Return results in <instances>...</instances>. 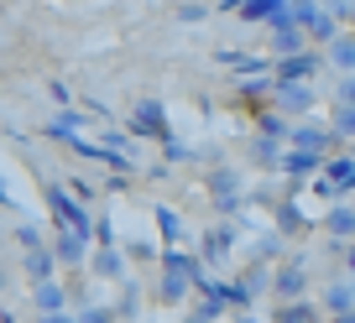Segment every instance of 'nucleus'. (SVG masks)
Segmentation results:
<instances>
[{
	"label": "nucleus",
	"instance_id": "412c9836",
	"mask_svg": "<svg viewBox=\"0 0 355 323\" xmlns=\"http://www.w3.org/2000/svg\"><path fill=\"white\" fill-rule=\"evenodd\" d=\"M329 136H334V146H355V104H334L329 110Z\"/></svg>",
	"mask_w": 355,
	"mask_h": 323
},
{
	"label": "nucleus",
	"instance_id": "c03bdc74",
	"mask_svg": "<svg viewBox=\"0 0 355 323\" xmlns=\"http://www.w3.org/2000/svg\"><path fill=\"white\" fill-rule=\"evenodd\" d=\"M183 323H204V318H193V313H189V318H183Z\"/></svg>",
	"mask_w": 355,
	"mask_h": 323
},
{
	"label": "nucleus",
	"instance_id": "f3484780",
	"mask_svg": "<svg viewBox=\"0 0 355 323\" xmlns=\"http://www.w3.org/2000/svg\"><path fill=\"white\" fill-rule=\"evenodd\" d=\"M220 63L230 68L235 78H256V73H272V63H266L261 53H235V47H225V53H220Z\"/></svg>",
	"mask_w": 355,
	"mask_h": 323
},
{
	"label": "nucleus",
	"instance_id": "423d86ee",
	"mask_svg": "<svg viewBox=\"0 0 355 323\" xmlns=\"http://www.w3.org/2000/svg\"><path fill=\"white\" fill-rule=\"evenodd\" d=\"M235 240H241V230H235L230 219L209 224V230H204V240H199V261H204V266H225V261H230V250H235Z\"/></svg>",
	"mask_w": 355,
	"mask_h": 323
},
{
	"label": "nucleus",
	"instance_id": "2f4dec72",
	"mask_svg": "<svg viewBox=\"0 0 355 323\" xmlns=\"http://www.w3.org/2000/svg\"><path fill=\"white\" fill-rule=\"evenodd\" d=\"M16 240H21V250H42V246H47V234L37 230V224H21V230H16Z\"/></svg>",
	"mask_w": 355,
	"mask_h": 323
},
{
	"label": "nucleus",
	"instance_id": "393cba45",
	"mask_svg": "<svg viewBox=\"0 0 355 323\" xmlns=\"http://www.w3.org/2000/svg\"><path fill=\"white\" fill-rule=\"evenodd\" d=\"M324 313L313 308L309 297H298V302H277V308H272V323H319Z\"/></svg>",
	"mask_w": 355,
	"mask_h": 323
},
{
	"label": "nucleus",
	"instance_id": "e433bc0d",
	"mask_svg": "<svg viewBox=\"0 0 355 323\" xmlns=\"http://www.w3.org/2000/svg\"><path fill=\"white\" fill-rule=\"evenodd\" d=\"M345 277L355 282V240H350V246H345Z\"/></svg>",
	"mask_w": 355,
	"mask_h": 323
},
{
	"label": "nucleus",
	"instance_id": "4468645a",
	"mask_svg": "<svg viewBox=\"0 0 355 323\" xmlns=\"http://www.w3.org/2000/svg\"><path fill=\"white\" fill-rule=\"evenodd\" d=\"M324 68H334V78L355 73V32H340L329 47H324Z\"/></svg>",
	"mask_w": 355,
	"mask_h": 323
},
{
	"label": "nucleus",
	"instance_id": "1a4fd4ad",
	"mask_svg": "<svg viewBox=\"0 0 355 323\" xmlns=\"http://www.w3.org/2000/svg\"><path fill=\"white\" fill-rule=\"evenodd\" d=\"M272 230H277L282 240H303V234L313 230V219L298 209V199H277L272 203Z\"/></svg>",
	"mask_w": 355,
	"mask_h": 323
},
{
	"label": "nucleus",
	"instance_id": "9d476101",
	"mask_svg": "<svg viewBox=\"0 0 355 323\" xmlns=\"http://www.w3.org/2000/svg\"><path fill=\"white\" fill-rule=\"evenodd\" d=\"M288 146H293V151H313V156H329L334 136H329V125H313V120H293V131H288Z\"/></svg>",
	"mask_w": 355,
	"mask_h": 323
},
{
	"label": "nucleus",
	"instance_id": "72a5a7b5",
	"mask_svg": "<svg viewBox=\"0 0 355 323\" xmlns=\"http://www.w3.org/2000/svg\"><path fill=\"white\" fill-rule=\"evenodd\" d=\"M334 104H355V73L350 78H334Z\"/></svg>",
	"mask_w": 355,
	"mask_h": 323
},
{
	"label": "nucleus",
	"instance_id": "aec40b11",
	"mask_svg": "<svg viewBox=\"0 0 355 323\" xmlns=\"http://www.w3.org/2000/svg\"><path fill=\"white\" fill-rule=\"evenodd\" d=\"M251 120H256V136H266V141H282V146H288V131H293V120H288L282 110H266V104H261V110H256Z\"/></svg>",
	"mask_w": 355,
	"mask_h": 323
},
{
	"label": "nucleus",
	"instance_id": "4c0bfd02",
	"mask_svg": "<svg viewBox=\"0 0 355 323\" xmlns=\"http://www.w3.org/2000/svg\"><path fill=\"white\" fill-rule=\"evenodd\" d=\"M37 323H73V313H42Z\"/></svg>",
	"mask_w": 355,
	"mask_h": 323
},
{
	"label": "nucleus",
	"instance_id": "f257e3e1",
	"mask_svg": "<svg viewBox=\"0 0 355 323\" xmlns=\"http://www.w3.org/2000/svg\"><path fill=\"white\" fill-rule=\"evenodd\" d=\"M47 209H53V230H73V234H94V214L68 193V183H47Z\"/></svg>",
	"mask_w": 355,
	"mask_h": 323
},
{
	"label": "nucleus",
	"instance_id": "37998d69",
	"mask_svg": "<svg viewBox=\"0 0 355 323\" xmlns=\"http://www.w3.org/2000/svg\"><path fill=\"white\" fill-rule=\"evenodd\" d=\"M0 323H16V313H0Z\"/></svg>",
	"mask_w": 355,
	"mask_h": 323
},
{
	"label": "nucleus",
	"instance_id": "b1692460",
	"mask_svg": "<svg viewBox=\"0 0 355 323\" xmlns=\"http://www.w3.org/2000/svg\"><path fill=\"white\" fill-rule=\"evenodd\" d=\"M32 297H37V313H63L68 308V287H63V282H37V287H32Z\"/></svg>",
	"mask_w": 355,
	"mask_h": 323
},
{
	"label": "nucleus",
	"instance_id": "a18cd8bd",
	"mask_svg": "<svg viewBox=\"0 0 355 323\" xmlns=\"http://www.w3.org/2000/svg\"><path fill=\"white\" fill-rule=\"evenodd\" d=\"M0 292H6V271H0Z\"/></svg>",
	"mask_w": 355,
	"mask_h": 323
},
{
	"label": "nucleus",
	"instance_id": "a19ab883",
	"mask_svg": "<svg viewBox=\"0 0 355 323\" xmlns=\"http://www.w3.org/2000/svg\"><path fill=\"white\" fill-rule=\"evenodd\" d=\"M235 323H261V318H251V313H241V318H235Z\"/></svg>",
	"mask_w": 355,
	"mask_h": 323
},
{
	"label": "nucleus",
	"instance_id": "c9c22d12",
	"mask_svg": "<svg viewBox=\"0 0 355 323\" xmlns=\"http://www.w3.org/2000/svg\"><path fill=\"white\" fill-rule=\"evenodd\" d=\"M125 256H131V261H152V256H157V246H146V240H136V246L125 250Z\"/></svg>",
	"mask_w": 355,
	"mask_h": 323
},
{
	"label": "nucleus",
	"instance_id": "79ce46f5",
	"mask_svg": "<svg viewBox=\"0 0 355 323\" xmlns=\"http://www.w3.org/2000/svg\"><path fill=\"white\" fill-rule=\"evenodd\" d=\"M345 32H355V6H350V21H345Z\"/></svg>",
	"mask_w": 355,
	"mask_h": 323
},
{
	"label": "nucleus",
	"instance_id": "20e7f679",
	"mask_svg": "<svg viewBox=\"0 0 355 323\" xmlns=\"http://www.w3.org/2000/svg\"><path fill=\"white\" fill-rule=\"evenodd\" d=\"M319 68H324V53H319V47H303V53L272 63V84H313Z\"/></svg>",
	"mask_w": 355,
	"mask_h": 323
},
{
	"label": "nucleus",
	"instance_id": "0eeeda50",
	"mask_svg": "<svg viewBox=\"0 0 355 323\" xmlns=\"http://www.w3.org/2000/svg\"><path fill=\"white\" fill-rule=\"evenodd\" d=\"M272 297H277V302H298V297H309V266H303L298 256L282 261V266L272 271Z\"/></svg>",
	"mask_w": 355,
	"mask_h": 323
},
{
	"label": "nucleus",
	"instance_id": "c756f323",
	"mask_svg": "<svg viewBox=\"0 0 355 323\" xmlns=\"http://www.w3.org/2000/svg\"><path fill=\"white\" fill-rule=\"evenodd\" d=\"M136 308H141V287H136V277H131V282H125L121 308H115V318H125V323H131V318H136Z\"/></svg>",
	"mask_w": 355,
	"mask_h": 323
},
{
	"label": "nucleus",
	"instance_id": "de8ad7c7",
	"mask_svg": "<svg viewBox=\"0 0 355 323\" xmlns=\"http://www.w3.org/2000/svg\"><path fill=\"white\" fill-rule=\"evenodd\" d=\"M350 292H355V282H350Z\"/></svg>",
	"mask_w": 355,
	"mask_h": 323
},
{
	"label": "nucleus",
	"instance_id": "5701e85b",
	"mask_svg": "<svg viewBox=\"0 0 355 323\" xmlns=\"http://www.w3.org/2000/svg\"><path fill=\"white\" fill-rule=\"evenodd\" d=\"M282 151H288L282 141H266V136H251V167H261V172H277V167H282Z\"/></svg>",
	"mask_w": 355,
	"mask_h": 323
},
{
	"label": "nucleus",
	"instance_id": "bb28decb",
	"mask_svg": "<svg viewBox=\"0 0 355 323\" xmlns=\"http://www.w3.org/2000/svg\"><path fill=\"white\" fill-rule=\"evenodd\" d=\"M324 308H329V313H350V308H355L350 277H345V282H329V287H324Z\"/></svg>",
	"mask_w": 355,
	"mask_h": 323
},
{
	"label": "nucleus",
	"instance_id": "6e6552de",
	"mask_svg": "<svg viewBox=\"0 0 355 323\" xmlns=\"http://www.w3.org/2000/svg\"><path fill=\"white\" fill-rule=\"evenodd\" d=\"M324 234H329L334 256H345V246L355 240V203H329V214H324Z\"/></svg>",
	"mask_w": 355,
	"mask_h": 323
},
{
	"label": "nucleus",
	"instance_id": "6ab92c4d",
	"mask_svg": "<svg viewBox=\"0 0 355 323\" xmlns=\"http://www.w3.org/2000/svg\"><path fill=\"white\" fill-rule=\"evenodd\" d=\"M272 89H277V84H272V73H256V78H235V100H241V104H251V115L261 110V100H266Z\"/></svg>",
	"mask_w": 355,
	"mask_h": 323
},
{
	"label": "nucleus",
	"instance_id": "cd10ccee",
	"mask_svg": "<svg viewBox=\"0 0 355 323\" xmlns=\"http://www.w3.org/2000/svg\"><path fill=\"white\" fill-rule=\"evenodd\" d=\"M282 246H288V240H282L277 230H266L261 240L251 246V261H261V266H266V261H277V256H282Z\"/></svg>",
	"mask_w": 355,
	"mask_h": 323
},
{
	"label": "nucleus",
	"instance_id": "473e14b6",
	"mask_svg": "<svg viewBox=\"0 0 355 323\" xmlns=\"http://www.w3.org/2000/svg\"><path fill=\"white\" fill-rule=\"evenodd\" d=\"M178 21H183V26H193V21H209V6H199V0L178 6Z\"/></svg>",
	"mask_w": 355,
	"mask_h": 323
},
{
	"label": "nucleus",
	"instance_id": "58836bf2",
	"mask_svg": "<svg viewBox=\"0 0 355 323\" xmlns=\"http://www.w3.org/2000/svg\"><path fill=\"white\" fill-rule=\"evenodd\" d=\"M329 323H355V308H350V313H334Z\"/></svg>",
	"mask_w": 355,
	"mask_h": 323
},
{
	"label": "nucleus",
	"instance_id": "9b49d317",
	"mask_svg": "<svg viewBox=\"0 0 355 323\" xmlns=\"http://www.w3.org/2000/svg\"><path fill=\"white\" fill-rule=\"evenodd\" d=\"M272 110H282L288 115V120H303V115L313 110V84H277V89H272Z\"/></svg>",
	"mask_w": 355,
	"mask_h": 323
},
{
	"label": "nucleus",
	"instance_id": "f03ea898",
	"mask_svg": "<svg viewBox=\"0 0 355 323\" xmlns=\"http://www.w3.org/2000/svg\"><path fill=\"white\" fill-rule=\"evenodd\" d=\"M209 203L225 214V219H241V209H245V183H241V167H230V162L209 167Z\"/></svg>",
	"mask_w": 355,
	"mask_h": 323
},
{
	"label": "nucleus",
	"instance_id": "a878e982",
	"mask_svg": "<svg viewBox=\"0 0 355 323\" xmlns=\"http://www.w3.org/2000/svg\"><path fill=\"white\" fill-rule=\"evenodd\" d=\"M189 282H183V277H173V271H162V282H157V297H162L167 302V308H178V302H189Z\"/></svg>",
	"mask_w": 355,
	"mask_h": 323
},
{
	"label": "nucleus",
	"instance_id": "7ed1b4c3",
	"mask_svg": "<svg viewBox=\"0 0 355 323\" xmlns=\"http://www.w3.org/2000/svg\"><path fill=\"white\" fill-rule=\"evenodd\" d=\"M125 136H131V141H162V136H173V125H167V104L162 100L131 104V115H125Z\"/></svg>",
	"mask_w": 355,
	"mask_h": 323
},
{
	"label": "nucleus",
	"instance_id": "f704fd0d",
	"mask_svg": "<svg viewBox=\"0 0 355 323\" xmlns=\"http://www.w3.org/2000/svg\"><path fill=\"white\" fill-rule=\"evenodd\" d=\"M94 240H100V250H115V224L110 219H94Z\"/></svg>",
	"mask_w": 355,
	"mask_h": 323
},
{
	"label": "nucleus",
	"instance_id": "49530a36",
	"mask_svg": "<svg viewBox=\"0 0 355 323\" xmlns=\"http://www.w3.org/2000/svg\"><path fill=\"white\" fill-rule=\"evenodd\" d=\"M334 6H355V0H334Z\"/></svg>",
	"mask_w": 355,
	"mask_h": 323
},
{
	"label": "nucleus",
	"instance_id": "c85d7f7f",
	"mask_svg": "<svg viewBox=\"0 0 355 323\" xmlns=\"http://www.w3.org/2000/svg\"><path fill=\"white\" fill-rule=\"evenodd\" d=\"M157 146H162V162H167V167H178V162H189V156H193V146L178 141V136H162Z\"/></svg>",
	"mask_w": 355,
	"mask_h": 323
},
{
	"label": "nucleus",
	"instance_id": "a211bd4d",
	"mask_svg": "<svg viewBox=\"0 0 355 323\" xmlns=\"http://www.w3.org/2000/svg\"><path fill=\"white\" fill-rule=\"evenodd\" d=\"M89 277L131 282V266H125V256H121V250H94V256H89Z\"/></svg>",
	"mask_w": 355,
	"mask_h": 323
},
{
	"label": "nucleus",
	"instance_id": "39448f33",
	"mask_svg": "<svg viewBox=\"0 0 355 323\" xmlns=\"http://www.w3.org/2000/svg\"><path fill=\"white\" fill-rule=\"evenodd\" d=\"M266 47H272V63L277 57H293V53H303L309 47V37H303V26H298V16H277V21L266 26Z\"/></svg>",
	"mask_w": 355,
	"mask_h": 323
},
{
	"label": "nucleus",
	"instance_id": "ddd939ff",
	"mask_svg": "<svg viewBox=\"0 0 355 323\" xmlns=\"http://www.w3.org/2000/svg\"><path fill=\"white\" fill-rule=\"evenodd\" d=\"M288 11H293V0H241V6H235V16H241L245 26H272Z\"/></svg>",
	"mask_w": 355,
	"mask_h": 323
},
{
	"label": "nucleus",
	"instance_id": "dca6fc26",
	"mask_svg": "<svg viewBox=\"0 0 355 323\" xmlns=\"http://www.w3.org/2000/svg\"><path fill=\"white\" fill-rule=\"evenodd\" d=\"M21 271L32 277V287H37V282H53V277H58V256H53V240H47L42 250H26V256H21Z\"/></svg>",
	"mask_w": 355,
	"mask_h": 323
},
{
	"label": "nucleus",
	"instance_id": "ea45409f",
	"mask_svg": "<svg viewBox=\"0 0 355 323\" xmlns=\"http://www.w3.org/2000/svg\"><path fill=\"white\" fill-rule=\"evenodd\" d=\"M0 203H11V193H6V172H0Z\"/></svg>",
	"mask_w": 355,
	"mask_h": 323
},
{
	"label": "nucleus",
	"instance_id": "2eb2a0df",
	"mask_svg": "<svg viewBox=\"0 0 355 323\" xmlns=\"http://www.w3.org/2000/svg\"><path fill=\"white\" fill-rule=\"evenodd\" d=\"M282 178H288V183H303V178H319V172H324V156H313V151H293V146H288V151H282Z\"/></svg>",
	"mask_w": 355,
	"mask_h": 323
},
{
	"label": "nucleus",
	"instance_id": "7c9ffc66",
	"mask_svg": "<svg viewBox=\"0 0 355 323\" xmlns=\"http://www.w3.org/2000/svg\"><path fill=\"white\" fill-rule=\"evenodd\" d=\"M73 323H121V318H115V308H78Z\"/></svg>",
	"mask_w": 355,
	"mask_h": 323
},
{
	"label": "nucleus",
	"instance_id": "f8f14e48",
	"mask_svg": "<svg viewBox=\"0 0 355 323\" xmlns=\"http://www.w3.org/2000/svg\"><path fill=\"white\" fill-rule=\"evenodd\" d=\"M53 256H58V266H78V271H84V261H89V234L53 230Z\"/></svg>",
	"mask_w": 355,
	"mask_h": 323
},
{
	"label": "nucleus",
	"instance_id": "4be33fe9",
	"mask_svg": "<svg viewBox=\"0 0 355 323\" xmlns=\"http://www.w3.org/2000/svg\"><path fill=\"white\" fill-rule=\"evenodd\" d=\"M157 230H162V250H178L189 234H183V214L167 209V203H157Z\"/></svg>",
	"mask_w": 355,
	"mask_h": 323
}]
</instances>
